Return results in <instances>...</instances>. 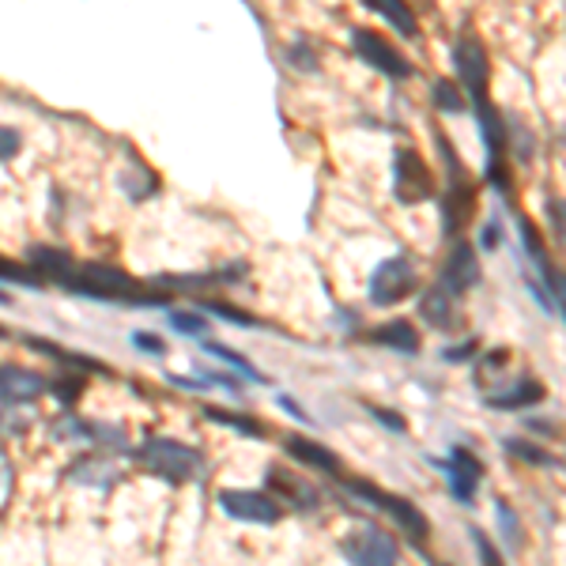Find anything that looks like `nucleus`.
<instances>
[{
  "mask_svg": "<svg viewBox=\"0 0 566 566\" xmlns=\"http://www.w3.org/2000/svg\"><path fill=\"white\" fill-rule=\"evenodd\" d=\"M0 280L4 283H15V287H42V276L34 269H23L15 261H4L0 258Z\"/></svg>",
  "mask_w": 566,
  "mask_h": 566,
  "instance_id": "nucleus-23",
  "label": "nucleus"
},
{
  "mask_svg": "<svg viewBox=\"0 0 566 566\" xmlns=\"http://www.w3.org/2000/svg\"><path fill=\"white\" fill-rule=\"evenodd\" d=\"M69 287L80 291L87 298H103V303H125L133 310H151V306H167L163 298L140 291L129 272L114 269V264H80L76 272L69 276Z\"/></svg>",
  "mask_w": 566,
  "mask_h": 566,
  "instance_id": "nucleus-1",
  "label": "nucleus"
},
{
  "mask_svg": "<svg viewBox=\"0 0 566 566\" xmlns=\"http://www.w3.org/2000/svg\"><path fill=\"white\" fill-rule=\"evenodd\" d=\"M453 303H458V298H450L446 291L434 287V291H427V295H423L419 314H423L434 328H453V325H458V306H453Z\"/></svg>",
  "mask_w": 566,
  "mask_h": 566,
  "instance_id": "nucleus-18",
  "label": "nucleus"
},
{
  "mask_svg": "<svg viewBox=\"0 0 566 566\" xmlns=\"http://www.w3.org/2000/svg\"><path fill=\"white\" fill-rule=\"evenodd\" d=\"M367 8H374L378 15H386V20L397 27L405 39H419V23H416V15L408 4H397V0H370Z\"/></svg>",
  "mask_w": 566,
  "mask_h": 566,
  "instance_id": "nucleus-19",
  "label": "nucleus"
},
{
  "mask_svg": "<svg viewBox=\"0 0 566 566\" xmlns=\"http://www.w3.org/2000/svg\"><path fill=\"white\" fill-rule=\"evenodd\" d=\"M506 450L510 453H517L522 461H528V464H544V469H555V461L552 453H544V450H536V446H528V442H522V438H506Z\"/></svg>",
  "mask_w": 566,
  "mask_h": 566,
  "instance_id": "nucleus-26",
  "label": "nucleus"
},
{
  "mask_svg": "<svg viewBox=\"0 0 566 566\" xmlns=\"http://www.w3.org/2000/svg\"><path fill=\"white\" fill-rule=\"evenodd\" d=\"M133 344L140 352H148V355H167V344H163L155 333H133Z\"/></svg>",
  "mask_w": 566,
  "mask_h": 566,
  "instance_id": "nucleus-32",
  "label": "nucleus"
},
{
  "mask_svg": "<svg viewBox=\"0 0 566 566\" xmlns=\"http://www.w3.org/2000/svg\"><path fill=\"white\" fill-rule=\"evenodd\" d=\"M76 483H84V488H106V483H114L117 480V469L109 464L106 458L98 461V458H87V461H80L76 469L69 472Z\"/></svg>",
  "mask_w": 566,
  "mask_h": 566,
  "instance_id": "nucleus-20",
  "label": "nucleus"
},
{
  "mask_svg": "<svg viewBox=\"0 0 566 566\" xmlns=\"http://www.w3.org/2000/svg\"><path fill=\"white\" fill-rule=\"evenodd\" d=\"M45 389H53L57 392V400L61 405H72V400H76V392H80V378H61V381H45Z\"/></svg>",
  "mask_w": 566,
  "mask_h": 566,
  "instance_id": "nucleus-31",
  "label": "nucleus"
},
{
  "mask_svg": "<svg viewBox=\"0 0 566 566\" xmlns=\"http://www.w3.org/2000/svg\"><path fill=\"white\" fill-rule=\"evenodd\" d=\"M547 397V389L541 386L536 378H525V381H514L510 389L502 392H491L488 405L499 408V412H517V408H528V405H541Z\"/></svg>",
  "mask_w": 566,
  "mask_h": 566,
  "instance_id": "nucleus-14",
  "label": "nucleus"
},
{
  "mask_svg": "<svg viewBox=\"0 0 566 566\" xmlns=\"http://www.w3.org/2000/svg\"><path fill=\"white\" fill-rule=\"evenodd\" d=\"M340 555L352 566H397L400 563V547L397 541L378 525H359L352 528L340 541Z\"/></svg>",
  "mask_w": 566,
  "mask_h": 566,
  "instance_id": "nucleus-4",
  "label": "nucleus"
},
{
  "mask_svg": "<svg viewBox=\"0 0 566 566\" xmlns=\"http://www.w3.org/2000/svg\"><path fill=\"white\" fill-rule=\"evenodd\" d=\"M392 193H397L400 205H423V200L434 197V178H431V167H427V159L412 148L397 151V159H392Z\"/></svg>",
  "mask_w": 566,
  "mask_h": 566,
  "instance_id": "nucleus-7",
  "label": "nucleus"
},
{
  "mask_svg": "<svg viewBox=\"0 0 566 566\" xmlns=\"http://www.w3.org/2000/svg\"><path fill=\"white\" fill-rule=\"evenodd\" d=\"M374 412V419H381L386 423V431H392V434H405L408 427H405V416H397V412H389V408H370Z\"/></svg>",
  "mask_w": 566,
  "mask_h": 566,
  "instance_id": "nucleus-33",
  "label": "nucleus"
},
{
  "mask_svg": "<svg viewBox=\"0 0 566 566\" xmlns=\"http://www.w3.org/2000/svg\"><path fill=\"white\" fill-rule=\"evenodd\" d=\"M453 65H458V76H461V87L469 91L472 106H476V117L483 109H491L488 103V50L476 34H461L458 45H453Z\"/></svg>",
  "mask_w": 566,
  "mask_h": 566,
  "instance_id": "nucleus-3",
  "label": "nucleus"
},
{
  "mask_svg": "<svg viewBox=\"0 0 566 566\" xmlns=\"http://www.w3.org/2000/svg\"><path fill=\"white\" fill-rule=\"evenodd\" d=\"M291 57L298 61V69H303V72H317V57H314V53H306V50H303V42H298L295 50H291Z\"/></svg>",
  "mask_w": 566,
  "mask_h": 566,
  "instance_id": "nucleus-34",
  "label": "nucleus"
},
{
  "mask_svg": "<svg viewBox=\"0 0 566 566\" xmlns=\"http://www.w3.org/2000/svg\"><path fill=\"white\" fill-rule=\"evenodd\" d=\"M374 344L381 348H392V352H405V355H416L419 352V333L412 322H386L370 333Z\"/></svg>",
  "mask_w": 566,
  "mask_h": 566,
  "instance_id": "nucleus-16",
  "label": "nucleus"
},
{
  "mask_svg": "<svg viewBox=\"0 0 566 566\" xmlns=\"http://www.w3.org/2000/svg\"><path fill=\"white\" fill-rule=\"evenodd\" d=\"M476 283H480V258H476V250H472V242L458 239L450 245V253H446L442 272H438V291H446L450 298H461V295H469Z\"/></svg>",
  "mask_w": 566,
  "mask_h": 566,
  "instance_id": "nucleus-10",
  "label": "nucleus"
},
{
  "mask_svg": "<svg viewBox=\"0 0 566 566\" xmlns=\"http://www.w3.org/2000/svg\"><path fill=\"white\" fill-rule=\"evenodd\" d=\"M205 352L212 355V359H219V363H227V367L231 370H239L242 378H250V381H264V374L253 367L250 359H245V355H239L234 348H227V344H212V340H205Z\"/></svg>",
  "mask_w": 566,
  "mask_h": 566,
  "instance_id": "nucleus-21",
  "label": "nucleus"
},
{
  "mask_svg": "<svg viewBox=\"0 0 566 566\" xmlns=\"http://www.w3.org/2000/svg\"><path fill=\"white\" fill-rule=\"evenodd\" d=\"M287 453L291 458H298L310 469H322L328 476H340V458H336L333 450H325L322 442H310L306 434H291L287 438Z\"/></svg>",
  "mask_w": 566,
  "mask_h": 566,
  "instance_id": "nucleus-15",
  "label": "nucleus"
},
{
  "mask_svg": "<svg viewBox=\"0 0 566 566\" xmlns=\"http://www.w3.org/2000/svg\"><path fill=\"white\" fill-rule=\"evenodd\" d=\"M205 416L212 419V423H223V427H231V431H239V434L264 438V427L258 423V419H245V416H234V412H219V408H205Z\"/></svg>",
  "mask_w": 566,
  "mask_h": 566,
  "instance_id": "nucleus-22",
  "label": "nucleus"
},
{
  "mask_svg": "<svg viewBox=\"0 0 566 566\" xmlns=\"http://www.w3.org/2000/svg\"><path fill=\"white\" fill-rule=\"evenodd\" d=\"M219 506H223L227 517L242 525H276L283 517L280 502L264 491H245V488H231V491H219Z\"/></svg>",
  "mask_w": 566,
  "mask_h": 566,
  "instance_id": "nucleus-9",
  "label": "nucleus"
},
{
  "mask_svg": "<svg viewBox=\"0 0 566 566\" xmlns=\"http://www.w3.org/2000/svg\"><path fill=\"white\" fill-rule=\"evenodd\" d=\"M23 148V136L12 129V125H0V163L12 159V155H20Z\"/></svg>",
  "mask_w": 566,
  "mask_h": 566,
  "instance_id": "nucleus-30",
  "label": "nucleus"
},
{
  "mask_svg": "<svg viewBox=\"0 0 566 566\" xmlns=\"http://www.w3.org/2000/svg\"><path fill=\"white\" fill-rule=\"evenodd\" d=\"M476 352V340H469V344H461V348H446L442 352V359H450V363H458V359H469V355Z\"/></svg>",
  "mask_w": 566,
  "mask_h": 566,
  "instance_id": "nucleus-35",
  "label": "nucleus"
},
{
  "mask_svg": "<svg viewBox=\"0 0 566 566\" xmlns=\"http://www.w3.org/2000/svg\"><path fill=\"white\" fill-rule=\"evenodd\" d=\"M434 103H438V109H446V114H461L464 95H461L458 84H450V80H438V84H434Z\"/></svg>",
  "mask_w": 566,
  "mask_h": 566,
  "instance_id": "nucleus-24",
  "label": "nucleus"
},
{
  "mask_svg": "<svg viewBox=\"0 0 566 566\" xmlns=\"http://www.w3.org/2000/svg\"><path fill=\"white\" fill-rule=\"evenodd\" d=\"M27 258H31V264L42 272V276H57V280L69 283V276L76 272V264H72L69 253L53 250V245H31V250H27Z\"/></svg>",
  "mask_w": 566,
  "mask_h": 566,
  "instance_id": "nucleus-17",
  "label": "nucleus"
},
{
  "mask_svg": "<svg viewBox=\"0 0 566 566\" xmlns=\"http://www.w3.org/2000/svg\"><path fill=\"white\" fill-rule=\"evenodd\" d=\"M170 325L186 336H205L208 333V317L205 314H193V310H170Z\"/></svg>",
  "mask_w": 566,
  "mask_h": 566,
  "instance_id": "nucleus-25",
  "label": "nucleus"
},
{
  "mask_svg": "<svg viewBox=\"0 0 566 566\" xmlns=\"http://www.w3.org/2000/svg\"><path fill=\"white\" fill-rule=\"evenodd\" d=\"M45 392V378L15 363L0 367V405H34Z\"/></svg>",
  "mask_w": 566,
  "mask_h": 566,
  "instance_id": "nucleus-12",
  "label": "nucleus"
},
{
  "mask_svg": "<svg viewBox=\"0 0 566 566\" xmlns=\"http://www.w3.org/2000/svg\"><path fill=\"white\" fill-rule=\"evenodd\" d=\"M0 340H8V328L4 325H0Z\"/></svg>",
  "mask_w": 566,
  "mask_h": 566,
  "instance_id": "nucleus-38",
  "label": "nucleus"
},
{
  "mask_svg": "<svg viewBox=\"0 0 566 566\" xmlns=\"http://www.w3.org/2000/svg\"><path fill=\"white\" fill-rule=\"evenodd\" d=\"M480 242H483V250H495V245H499V227H495V223H488V227H483Z\"/></svg>",
  "mask_w": 566,
  "mask_h": 566,
  "instance_id": "nucleus-36",
  "label": "nucleus"
},
{
  "mask_svg": "<svg viewBox=\"0 0 566 566\" xmlns=\"http://www.w3.org/2000/svg\"><path fill=\"white\" fill-rule=\"evenodd\" d=\"M136 461L167 483H189L205 472V458H200L193 446L175 442V438H148V442L136 450Z\"/></svg>",
  "mask_w": 566,
  "mask_h": 566,
  "instance_id": "nucleus-2",
  "label": "nucleus"
},
{
  "mask_svg": "<svg viewBox=\"0 0 566 566\" xmlns=\"http://www.w3.org/2000/svg\"><path fill=\"white\" fill-rule=\"evenodd\" d=\"M442 469L450 472L453 495H458L461 502H472V499H476V488L483 483V464H480L476 453L453 450V453H450V461H442Z\"/></svg>",
  "mask_w": 566,
  "mask_h": 566,
  "instance_id": "nucleus-13",
  "label": "nucleus"
},
{
  "mask_svg": "<svg viewBox=\"0 0 566 566\" xmlns=\"http://www.w3.org/2000/svg\"><path fill=\"white\" fill-rule=\"evenodd\" d=\"M280 405H283V408H287V412H291V416L306 419V412H303V408H298V405H295V400H291V397H280Z\"/></svg>",
  "mask_w": 566,
  "mask_h": 566,
  "instance_id": "nucleus-37",
  "label": "nucleus"
},
{
  "mask_svg": "<svg viewBox=\"0 0 566 566\" xmlns=\"http://www.w3.org/2000/svg\"><path fill=\"white\" fill-rule=\"evenodd\" d=\"M200 306H205L212 317H223V322H231V325H242V328H253V325H258L250 314H242V310H234L231 303H200Z\"/></svg>",
  "mask_w": 566,
  "mask_h": 566,
  "instance_id": "nucleus-28",
  "label": "nucleus"
},
{
  "mask_svg": "<svg viewBox=\"0 0 566 566\" xmlns=\"http://www.w3.org/2000/svg\"><path fill=\"white\" fill-rule=\"evenodd\" d=\"M352 495H359L363 502L378 506L381 514H389L392 522L405 528L408 536H416V541H423V536H427V517H423V510H419L416 502H408L400 495H389V491H381L378 483H370V480H352Z\"/></svg>",
  "mask_w": 566,
  "mask_h": 566,
  "instance_id": "nucleus-6",
  "label": "nucleus"
},
{
  "mask_svg": "<svg viewBox=\"0 0 566 566\" xmlns=\"http://www.w3.org/2000/svg\"><path fill=\"white\" fill-rule=\"evenodd\" d=\"M442 144V155H446V170H450V186H446V200H442V216H446V234H458L464 223H469L472 216V197H476V189H472V178L469 170L458 163V155H453L450 140H438Z\"/></svg>",
  "mask_w": 566,
  "mask_h": 566,
  "instance_id": "nucleus-5",
  "label": "nucleus"
},
{
  "mask_svg": "<svg viewBox=\"0 0 566 566\" xmlns=\"http://www.w3.org/2000/svg\"><path fill=\"white\" fill-rule=\"evenodd\" d=\"M352 50L359 53L370 69H378L381 76H389V80H408V76H412V65H408V61L400 57V53L392 50V45L381 39L378 31L355 27V31H352Z\"/></svg>",
  "mask_w": 566,
  "mask_h": 566,
  "instance_id": "nucleus-11",
  "label": "nucleus"
},
{
  "mask_svg": "<svg viewBox=\"0 0 566 566\" xmlns=\"http://www.w3.org/2000/svg\"><path fill=\"white\" fill-rule=\"evenodd\" d=\"M416 269L408 258H386L378 269L370 272V303L374 306H392L400 298H408L416 291Z\"/></svg>",
  "mask_w": 566,
  "mask_h": 566,
  "instance_id": "nucleus-8",
  "label": "nucleus"
},
{
  "mask_svg": "<svg viewBox=\"0 0 566 566\" xmlns=\"http://www.w3.org/2000/svg\"><path fill=\"white\" fill-rule=\"evenodd\" d=\"M0 303H8V295H4V291H0ZM8 306H12V303H8Z\"/></svg>",
  "mask_w": 566,
  "mask_h": 566,
  "instance_id": "nucleus-39",
  "label": "nucleus"
},
{
  "mask_svg": "<svg viewBox=\"0 0 566 566\" xmlns=\"http://www.w3.org/2000/svg\"><path fill=\"white\" fill-rule=\"evenodd\" d=\"M495 510H499V528H502V536H506V544H510V547H517V544H522V528H517L514 510H510L502 499L495 502Z\"/></svg>",
  "mask_w": 566,
  "mask_h": 566,
  "instance_id": "nucleus-27",
  "label": "nucleus"
},
{
  "mask_svg": "<svg viewBox=\"0 0 566 566\" xmlns=\"http://www.w3.org/2000/svg\"><path fill=\"white\" fill-rule=\"evenodd\" d=\"M472 544H476L483 566H506V563H502V555H499V547L491 544V536L483 533V528H472Z\"/></svg>",
  "mask_w": 566,
  "mask_h": 566,
  "instance_id": "nucleus-29",
  "label": "nucleus"
}]
</instances>
